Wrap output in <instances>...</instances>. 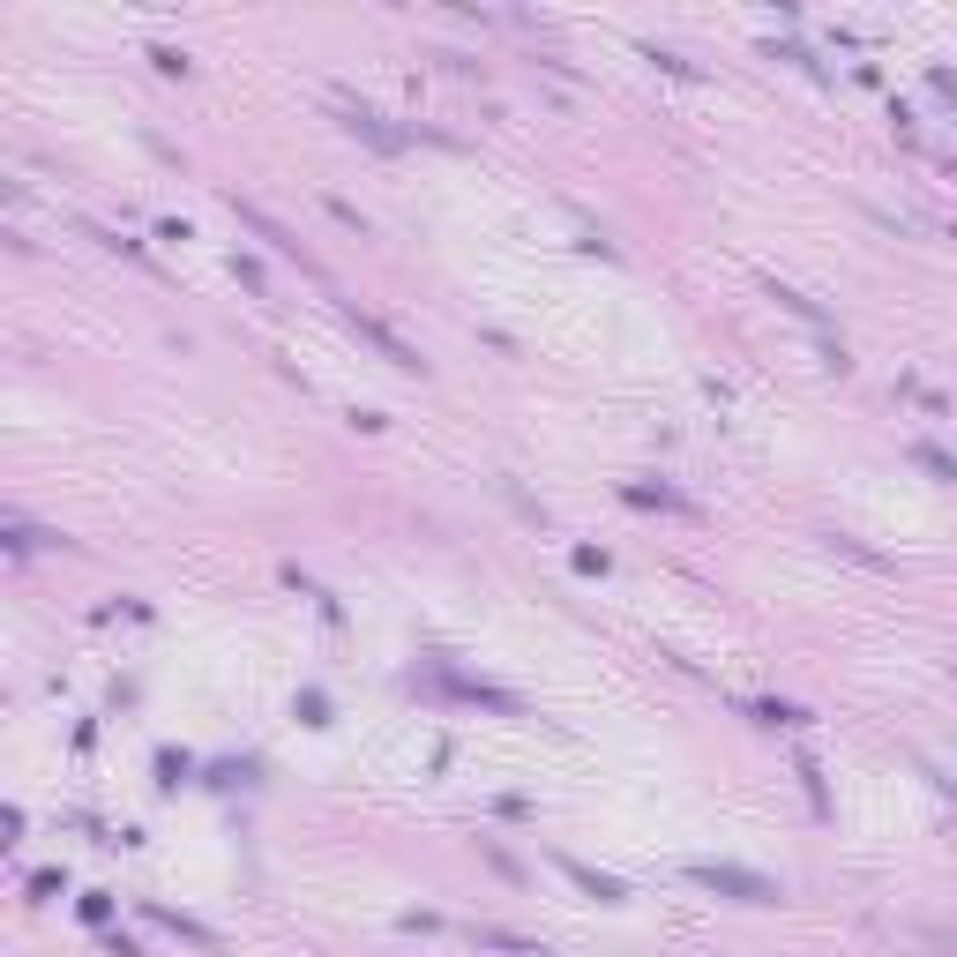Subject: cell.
<instances>
[{
  "label": "cell",
  "mask_w": 957,
  "mask_h": 957,
  "mask_svg": "<svg viewBox=\"0 0 957 957\" xmlns=\"http://www.w3.org/2000/svg\"><path fill=\"white\" fill-rule=\"evenodd\" d=\"M561 875H569L576 890H591V898H599V905H621V898H629V883H614V875H599V868H591V860H576V853H561Z\"/></svg>",
  "instance_id": "5"
},
{
  "label": "cell",
  "mask_w": 957,
  "mask_h": 957,
  "mask_svg": "<svg viewBox=\"0 0 957 957\" xmlns=\"http://www.w3.org/2000/svg\"><path fill=\"white\" fill-rule=\"evenodd\" d=\"M913 464H920V472H935V479H957V457H950L943 442H913Z\"/></svg>",
  "instance_id": "7"
},
{
  "label": "cell",
  "mask_w": 957,
  "mask_h": 957,
  "mask_svg": "<svg viewBox=\"0 0 957 957\" xmlns=\"http://www.w3.org/2000/svg\"><path fill=\"white\" fill-rule=\"evenodd\" d=\"M771 60H793V68H808V75H830V68H823V60H815V53H808V45H771Z\"/></svg>",
  "instance_id": "10"
},
{
  "label": "cell",
  "mask_w": 957,
  "mask_h": 957,
  "mask_svg": "<svg viewBox=\"0 0 957 957\" xmlns=\"http://www.w3.org/2000/svg\"><path fill=\"white\" fill-rule=\"evenodd\" d=\"M180 778H187V756L180 748H158V786H180Z\"/></svg>",
  "instance_id": "11"
},
{
  "label": "cell",
  "mask_w": 957,
  "mask_h": 957,
  "mask_svg": "<svg viewBox=\"0 0 957 957\" xmlns=\"http://www.w3.org/2000/svg\"><path fill=\"white\" fill-rule=\"evenodd\" d=\"M344 322H352V329H359V337H367V344H374V352H382V359H389V367H404V374H427V359H419V352H412V344H404V337H397V329H382V322H374V315H359V307H352V300H344Z\"/></svg>",
  "instance_id": "2"
},
{
  "label": "cell",
  "mask_w": 957,
  "mask_h": 957,
  "mask_svg": "<svg viewBox=\"0 0 957 957\" xmlns=\"http://www.w3.org/2000/svg\"><path fill=\"white\" fill-rule=\"evenodd\" d=\"M629 501H636V509H681V516H696L681 494H673V486H629Z\"/></svg>",
  "instance_id": "8"
},
{
  "label": "cell",
  "mask_w": 957,
  "mask_h": 957,
  "mask_svg": "<svg viewBox=\"0 0 957 957\" xmlns=\"http://www.w3.org/2000/svg\"><path fill=\"white\" fill-rule=\"evenodd\" d=\"M800 778H808V800H815V808H830V800H823V771H815V756H800Z\"/></svg>",
  "instance_id": "13"
},
{
  "label": "cell",
  "mask_w": 957,
  "mask_h": 957,
  "mask_svg": "<svg viewBox=\"0 0 957 957\" xmlns=\"http://www.w3.org/2000/svg\"><path fill=\"white\" fill-rule=\"evenodd\" d=\"M150 60H158V75H187V53H180V45H150Z\"/></svg>",
  "instance_id": "12"
},
{
  "label": "cell",
  "mask_w": 957,
  "mask_h": 957,
  "mask_svg": "<svg viewBox=\"0 0 957 957\" xmlns=\"http://www.w3.org/2000/svg\"><path fill=\"white\" fill-rule=\"evenodd\" d=\"M232 210H240V225H247V232H255V240H270V247H277V255H292V262H300V270H307V255H300V240H292V232H285V225H277V217H262V210H255V202H240V195H232Z\"/></svg>",
  "instance_id": "4"
},
{
  "label": "cell",
  "mask_w": 957,
  "mask_h": 957,
  "mask_svg": "<svg viewBox=\"0 0 957 957\" xmlns=\"http://www.w3.org/2000/svg\"><path fill=\"white\" fill-rule=\"evenodd\" d=\"M337 120H344V128H352V135H367L374 150H404V135L389 128V120L374 113V105H359V98H337Z\"/></svg>",
  "instance_id": "3"
},
{
  "label": "cell",
  "mask_w": 957,
  "mask_h": 957,
  "mask_svg": "<svg viewBox=\"0 0 957 957\" xmlns=\"http://www.w3.org/2000/svg\"><path fill=\"white\" fill-rule=\"evenodd\" d=\"M756 718H763V726H808L800 703H756Z\"/></svg>",
  "instance_id": "9"
},
{
  "label": "cell",
  "mask_w": 957,
  "mask_h": 957,
  "mask_svg": "<svg viewBox=\"0 0 957 957\" xmlns=\"http://www.w3.org/2000/svg\"><path fill=\"white\" fill-rule=\"evenodd\" d=\"M771 300H778V307H786V315H800V322H808V329H830V315H823V307H815V300H808V292H793V285H771Z\"/></svg>",
  "instance_id": "6"
},
{
  "label": "cell",
  "mask_w": 957,
  "mask_h": 957,
  "mask_svg": "<svg viewBox=\"0 0 957 957\" xmlns=\"http://www.w3.org/2000/svg\"><path fill=\"white\" fill-rule=\"evenodd\" d=\"M688 883L718 890V898H741V905H778V883H771V875H748V868H718V860H696V868H688Z\"/></svg>",
  "instance_id": "1"
},
{
  "label": "cell",
  "mask_w": 957,
  "mask_h": 957,
  "mask_svg": "<svg viewBox=\"0 0 957 957\" xmlns=\"http://www.w3.org/2000/svg\"><path fill=\"white\" fill-rule=\"evenodd\" d=\"M928 83H935V90H943V98L957 105V75H950V68H935V75H928Z\"/></svg>",
  "instance_id": "14"
}]
</instances>
